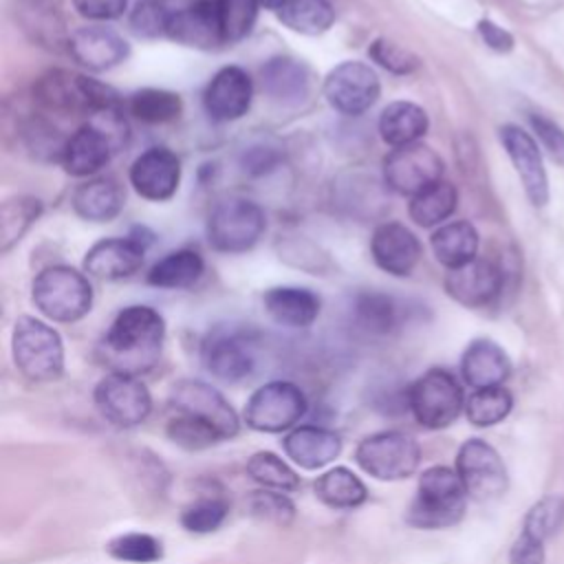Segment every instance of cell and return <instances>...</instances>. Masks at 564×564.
Masks as SVG:
<instances>
[{
	"mask_svg": "<svg viewBox=\"0 0 564 564\" xmlns=\"http://www.w3.org/2000/svg\"><path fill=\"white\" fill-rule=\"evenodd\" d=\"M282 447L302 469H319L339 456L341 438L333 430L319 425H300L284 436Z\"/></svg>",
	"mask_w": 564,
	"mask_h": 564,
	"instance_id": "cell-28",
	"label": "cell"
},
{
	"mask_svg": "<svg viewBox=\"0 0 564 564\" xmlns=\"http://www.w3.org/2000/svg\"><path fill=\"white\" fill-rule=\"evenodd\" d=\"M31 300L44 317L68 324L93 308V286L86 273L68 264H51L35 275Z\"/></svg>",
	"mask_w": 564,
	"mask_h": 564,
	"instance_id": "cell-6",
	"label": "cell"
},
{
	"mask_svg": "<svg viewBox=\"0 0 564 564\" xmlns=\"http://www.w3.org/2000/svg\"><path fill=\"white\" fill-rule=\"evenodd\" d=\"M170 15L172 11H167L159 0H143L130 11L128 24L134 35L152 40V37L165 35Z\"/></svg>",
	"mask_w": 564,
	"mask_h": 564,
	"instance_id": "cell-49",
	"label": "cell"
},
{
	"mask_svg": "<svg viewBox=\"0 0 564 564\" xmlns=\"http://www.w3.org/2000/svg\"><path fill=\"white\" fill-rule=\"evenodd\" d=\"M456 471L467 496L478 502H489L507 491L509 478L500 454L482 438H469L456 454Z\"/></svg>",
	"mask_w": 564,
	"mask_h": 564,
	"instance_id": "cell-15",
	"label": "cell"
},
{
	"mask_svg": "<svg viewBox=\"0 0 564 564\" xmlns=\"http://www.w3.org/2000/svg\"><path fill=\"white\" fill-rule=\"evenodd\" d=\"M200 359L207 372L216 379L238 383L256 368L253 339L247 330L236 326H216L203 339Z\"/></svg>",
	"mask_w": 564,
	"mask_h": 564,
	"instance_id": "cell-12",
	"label": "cell"
},
{
	"mask_svg": "<svg viewBox=\"0 0 564 564\" xmlns=\"http://www.w3.org/2000/svg\"><path fill=\"white\" fill-rule=\"evenodd\" d=\"M544 538L522 529L511 546L509 564H544Z\"/></svg>",
	"mask_w": 564,
	"mask_h": 564,
	"instance_id": "cell-53",
	"label": "cell"
},
{
	"mask_svg": "<svg viewBox=\"0 0 564 564\" xmlns=\"http://www.w3.org/2000/svg\"><path fill=\"white\" fill-rule=\"evenodd\" d=\"M258 0H220V22H223V35L225 44L240 42L247 37L256 24L258 18Z\"/></svg>",
	"mask_w": 564,
	"mask_h": 564,
	"instance_id": "cell-44",
	"label": "cell"
},
{
	"mask_svg": "<svg viewBox=\"0 0 564 564\" xmlns=\"http://www.w3.org/2000/svg\"><path fill=\"white\" fill-rule=\"evenodd\" d=\"M458 192L449 181H438L408 203V216L419 227H441L456 209Z\"/></svg>",
	"mask_w": 564,
	"mask_h": 564,
	"instance_id": "cell-34",
	"label": "cell"
},
{
	"mask_svg": "<svg viewBox=\"0 0 564 564\" xmlns=\"http://www.w3.org/2000/svg\"><path fill=\"white\" fill-rule=\"evenodd\" d=\"M322 95L333 110L357 117L377 104L381 82L370 64L346 59L328 70L322 84Z\"/></svg>",
	"mask_w": 564,
	"mask_h": 564,
	"instance_id": "cell-11",
	"label": "cell"
},
{
	"mask_svg": "<svg viewBox=\"0 0 564 564\" xmlns=\"http://www.w3.org/2000/svg\"><path fill=\"white\" fill-rule=\"evenodd\" d=\"M467 491L456 469L436 465L421 474L416 496L408 509V522L419 529H445L460 522Z\"/></svg>",
	"mask_w": 564,
	"mask_h": 564,
	"instance_id": "cell-4",
	"label": "cell"
},
{
	"mask_svg": "<svg viewBox=\"0 0 564 564\" xmlns=\"http://www.w3.org/2000/svg\"><path fill=\"white\" fill-rule=\"evenodd\" d=\"M128 178L141 198L170 200L181 183V159L165 145H152L132 161Z\"/></svg>",
	"mask_w": 564,
	"mask_h": 564,
	"instance_id": "cell-19",
	"label": "cell"
},
{
	"mask_svg": "<svg viewBox=\"0 0 564 564\" xmlns=\"http://www.w3.org/2000/svg\"><path fill=\"white\" fill-rule=\"evenodd\" d=\"M73 7L86 20L108 22L128 11V0H73Z\"/></svg>",
	"mask_w": 564,
	"mask_h": 564,
	"instance_id": "cell-52",
	"label": "cell"
},
{
	"mask_svg": "<svg viewBox=\"0 0 564 564\" xmlns=\"http://www.w3.org/2000/svg\"><path fill=\"white\" fill-rule=\"evenodd\" d=\"M377 128L383 143H388L390 148H403L410 143H419V139L430 128V117L419 104L397 99L381 110Z\"/></svg>",
	"mask_w": 564,
	"mask_h": 564,
	"instance_id": "cell-31",
	"label": "cell"
},
{
	"mask_svg": "<svg viewBox=\"0 0 564 564\" xmlns=\"http://www.w3.org/2000/svg\"><path fill=\"white\" fill-rule=\"evenodd\" d=\"M445 293L467 306V308H480L491 304L502 289V273L500 269L485 258H474L460 267L447 269L443 278Z\"/></svg>",
	"mask_w": 564,
	"mask_h": 564,
	"instance_id": "cell-20",
	"label": "cell"
},
{
	"mask_svg": "<svg viewBox=\"0 0 564 564\" xmlns=\"http://www.w3.org/2000/svg\"><path fill=\"white\" fill-rule=\"evenodd\" d=\"M498 137L509 161L516 167L527 198L531 200V205L544 207L549 200V176L535 139L531 137V132L516 123H505L498 130Z\"/></svg>",
	"mask_w": 564,
	"mask_h": 564,
	"instance_id": "cell-17",
	"label": "cell"
},
{
	"mask_svg": "<svg viewBox=\"0 0 564 564\" xmlns=\"http://www.w3.org/2000/svg\"><path fill=\"white\" fill-rule=\"evenodd\" d=\"M95 405L115 427H137L152 412V397L139 377L110 372L95 386Z\"/></svg>",
	"mask_w": 564,
	"mask_h": 564,
	"instance_id": "cell-13",
	"label": "cell"
},
{
	"mask_svg": "<svg viewBox=\"0 0 564 564\" xmlns=\"http://www.w3.org/2000/svg\"><path fill=\"white\" fill-rule=\"evenodd\" d=\"M66 53L79 66L99 73L119 66L130 55V46L115 29L104 24H86L70 33Z\"/></svg>",
	"mask_w": 564,
	"mask_h": 564,
	"instance_id": "cell-22",
	"label": "cell"
},
{
	"mask_svg": "<svg viewBox=\"0 0 564 564\" xmlns=\"http://www.w3.org/2000/svg\"><path fill=\"white\" fill-rule=\"evenodd\" d=\"M315 496L330 509H355L366 502L368 489L348 467H333L313 482Z\"/></svg>",
	"mask_w": 564,
	"mask_h": 564,
	"instance_id": "cell-35",
	"label": "cell"
},
{
	"mask_svg": "<svg viewBox=\"0 0 564 564\" xmlns=\"http://www.w3.org/2000/svg\"><path fill=\"white\" fill-rule=\"evenodd\" d=\"M529 123L540 141V145L546 150L549 159L553 163H557L560 167H564V128L557 121H553L551 117L540 115V112H533L529 117Z\"/></svg>",
	"mask_w": 564,
	"mask_h": 564,
	"instance_id": "cell-51",
	"label": "cell"
},
{
	"mask_svg": "<svg viewBox=\"0 0 564 564\" xmlns=\"http://www.w3.org/2000/svg\"><path fill=\"white\" fill-rule=\"evenodd\" d=\"M189 2H209V4H220V0H189Z\"/></svg>",
	"mask_w": 564,
	"mask_h": 564,
	"instance_id": "cell-56",
	"label": "cell"
},
{
	"mask_svg": "<svg viewBox=\"0 0 564 564\" xmlns=\"http://www.w3.org/2000/svg\"><path fill=\"white\" fill-rule=\"evenodd\" d=\"M264 313L280 326L286 328H306L311 326L319 311L322 300L315 291L306 286H271L262 293Z\"/></svg>",
	"mask_w": 564,
	"mask_h": 564,
	"instance_id": "cell-26",
	"label": "cell"
},
{
	"mask_svg": "<svg viewBox=\"0 0 564 564\" xmlns=\"http://www.w3.org/2000/svg\"><path fill=\"white\" fill-rule=\"evenodd\" d=\"M240 167L249 176H262L278 167L282 161V152L271 141H253L240 152Z\"/></svg>",
	"mask_w": 564,
	"mask_h": 564,
	"instance_id": "cell-50",
	"label": "cell"
},
{
	"mask_svg": "<svg viewBox=\"0 0 564 564\" xmlns=\"http://www.w3.org/2000/svg\"><path fill=\"white\" fill-rule=\"evenodd\" d=\"M304 412L306 397L295 383L269 381L249 397L245 405V421L258 432H282L293 427Z\"/></svg>",
	"mask_w": 564,
	"mask_h": 564,
	"instance_id": "cell-14",
	"label": "cell"
},
{
	"mask_svg": "<svg viewBox=\"0 0 564 564\" xmlns=\"http://www.w3.org/2000/svg\"><path fill=\"white\" fill-rule=\"evenodd\" d=\"M267 229L262 207L245 196L216 200L207 214V240L220 253H245L258 245Z\"/></svg>",
	"mask_w": 564,
	"mask_h": 564,
	"instance_id": "cell-7",
	"label": "cell"
},
{
	"mask_svg": "<svg viewBox=\"0 0 564 564\" xmlns=\"http://www.w3.org/2000/svg\"><path fill=\"white\" fill-rule=\"evenodd\" d=\"M291 0H258V4L262 9H269V11H280L284 4H289Z\"/></svg>",
	"mask_w": 564,
	"mask_h": 564,
	"instance_id": "cell-55",
	"label": "cell"
},
{
	"mask_svg": "<svg viewBox=\"0 0 564 564\" xmlns=\"http://www.w3.org/2000/svg\"><path fill=\"white\" fill-rule=\"evenodd\" d=\"M165 432H167L170 441H174L176 445H181L185 449H205V447H212V445L225 441L220 436V432L216 427H212L209 423L187 416V414H178V412H176V416H172L167 421Z\"/></svg>",
	"mask_w": 564,
	"mask_h": 564,
	"instance_id": "cell-43",
	"label": "cell"
},
{
	"mask_svg": "<svg viewBox=\"0 0 564 564\" xmlns=\"http://www.w3.org/2000/svg\"><path fill=\"white\" fill-rule=\"evenodd\" d=\"M13 364L33 383L57 381L64 372V344L59 333L46 322L22 315L11 333Z\"/></svg>",
	"mask_w": 564,
	"mask_h": 564,
	"instance_id": "cell-5",
	"label": "cell"
},
{
	"mask_svg": "<svg viewBox=\"0 0 564 564\" xmlns=\"http://www.w3.org/2000/svg\"><path fill=\"white\" fill-rule=\"evenodd\" d=\"M280 22L300 35H322L335 22V9L328 0H291L278 11Z\"/></svg>",
	"mask_w": 564,
	"mask_h": 564,
	"instance_id": "cell-38",
	"label": "cell"
},
{
	"mask_svg": "<svg viewBox=\"0 0 564 564\" xmlns=\"http://www.w3.org/2000/svg\"><path fill=\"white\" fill-rule=\"evenodd\" d=\"M460 375L467 386L476 390L502 386L511 375V361L496 341L480 337L465 348L460 357Z\"/></svg>",
	"mask_w": 564,
	"mask_h": 564,
	"instance_id": "cell-30",
	"label": "cell"
},
{
	"mask_svg": "<svg viewBox=\"0 0 564 564\" xmlns=\"http://www.w3.org/2000/svg\"><path fill=\"white\" fill-rule=\"evenodd\" d=\"M170 405L178 414H187L200 419L216 427L223 438H231L238 434V414L229 405V401L209 383L198 379H181L172 386Z\"/></svg>",
	"mask_w": 564,
	"mask_h": 564,
	"instance_id": "cell-16",
	"label": "cell"
},
{
	"mask_svg": "<svg viewBox=\"0 0 564 564\" xmlns=\"http://www.w3.org/2000/svg\"><path fill=\"white\" fill-rule=\"evenodd\" d=\"M513 405V397L505 386H494V388H480L474 390V394L465 403V414L469 423L478 427H489L500 423Z\"/></svg>",
	"mask_w": 564,
	"mask_h": 564,
	"instance_id": "cell-40",
	"label": "cell"
},
{
	"mask_svg": "<svg viewBox=\"0 0 564 564\" xmlns=\"http://www.w3.org/2000/svg\"><path fill=\"white\" fill-rule=\"evenodd\" d=\"M253 101V79L240 66L218 68L203 90V108L209 119L229 123L242 119Z\"/></svg>",
	"mask_w": 564,
	"mask_h": 564,
	"instance_id": "cell-18",
	"label": "cell"
},
{
	"mask_svg": "<svg viewBox=\"0 0 564 564\" xmlns=\"http://www.w3.org/2000/svg\"><path fill=\"white\" fill-rule=\"evenodd\" d=\"M205 273V260L196 249L183 247L165 253L145 273V282L156 289H189Z\"/></svg>",
	"mask_w": 564,
	"mask_h": 564,
	"instance_id": "cell-32",
	"label": "cell"
},
{
	"mask_svg": "<svg viewBox=\"0 0 564 564\" xmlns=\"http://www.w3.org/2000/svg\"><path fill=\"white\" fill-rule=\"evenodd\" d=\"M476 31H478L480 40H482L491 51H496V53H509V51H513V46H516L513 35H511L505 26L496 24V22L489 20V18L478 20Z\"/></svg>",
	"mask_w": 564,
	"mask_h": 564,
	"instance_id": "cell-54",
	"label": "cell"
},
{
	"mask_svg": "<svg viewBox=\"0 0 564 564\" xmlns=\"http://www.w3.org/2000/svg\"><path fill=\"white\" fill-rule=\"evenodd\" d=\"M145 247L132 236L101 238L84 256V273L97 280H123L141 271Z\"/></svg>",
	"mask_w": 564,
	"mask_h": 564,
	"instance_id": "cell-24",
	"label": "cell"
},
{
	"mask_svg": "<svg viewBox=\"0 0 564 564\" xmlns=\"http://www.w3.org/2000/svg\"><path fill=\"white\" fill-rule=\"evenodd\" d=\"M249 509H251V516H256L258 520H264L278 527H286L295 518V505L282 491H273V489L256 491L249 500Z\"/></svg>",
	"mask_w": 564,
	"mask_h": 564,
	"instance_id": "cell-48",
	"label": "cell"
},
{
	"mask_svg": "<svg viewBox=\"0 0 564 564\" xmlns=\"http://www.w3.org/2000/svg\"><path fill=\"white\" fill-rule=\"evenodd\" d=\"M352 319L368 335H388L399 324V304L381 291H359L352 297Z\"/></svg>",
	"mask_w": 564,
	"mask_h": 564,
	"instance_id": "cell-36",
	"label": "cell"
},
{
	"mask_svg": "<svg viewBox=\"0 0 564 564\" xmlns=\"http://www.w3.org/2000/svg\"><path fill=\"white\" fill-rule=\"evenodd\" d=\"M247 474L262 487L273 491H295L300 487V476L273 452H256L247 460Z\"/></svg>",
	"mask_w": 564,
	"mask_h": 564,
	"instance_id": "cell-41",
	"label": "cell"
},
{
	"mask_svg": "<svg viewBox=\"0 0 564 564\" xmlns=\"http://www.w3.org/2000/svg\"><path fill=\"white\" fill-rule=\"evenodd\" d=\"M229 513V505L218 498V496H212V498H198L196 502L187 505L181 513V524L183 529L192 531V533H209V531H216L225 518Z\"/></svg>",
	"mask_w": 564,
	"mask_h": 564,
	"instance_id": "cell-45",
	"label": "cell"
},
{
	"mask_svg": "<svg viewBox=\"0 0 564 564\" xmlns=\"http://www.w3.org/2000/svg\"><path fill=\"white\" fill-rule=\"evenodd\" d=\"M165 37L181 46L212 51L225 44L218 4L187 2V7L172 11Z\"/></svg>",
	"mask_w": 564,
	"mask_h": 564,
	"instance_id": "cell-23",
	"label": "cell"
},
{
	"mask_svg": "<svg viewBox=\"0 0 564 564\" xmlns=\"http://www.w3.org/2000/svg\"><path fill=\"white\" fill-rule=\"evenodd\" d=\"M108 553L115 560L130 564H152L163 557V544L150 533H123L108 542Z\"/></svg>",
	"mask_w": 564,
	"mask_h": 564,
	"instance_id": "cell-42",
	"label": "cell"
},
{
	"mask_svg": "<svg viewBox=\"0 0 564 564\" xmlns=\"http://www.w3.org/2000/svg\"><path fill=\"white\" fill-rule=\"evenodd\" d=\"M368 57L394 75H410L421 64L419 57L410 48H405L399 42L388 40V37L372 40V44L368 46Z\"/></svg>",
	"mask_w": 564,
	"mask_h": 564,
	"instance_id": "cell-46",
	"label": "cell"
},
{
	"mask_svg": "<svg viewBox=\"0 0 564 564\" xmlns=\"http://www.w3.org/2000/svg\"><path fill=\"white\" fill-rule=\"evenodd\" d=\"M260 86L264 95L278 104H300L311 90V70L304 62L275 55L260 68Z\"/></svg>",
	"mask_w": 564,
	"mask_h": 564,
	"instance_id": "cell-27",
	"label": "cell"
},
{
	"mask_svg": "<svg viewBox=\"0 0 564 564\" xmlns=\"http://www.w3.org/2000/svg\"><path fill=\"white\" fill-rule=\"evenodd\" d=\"M42 200L31 194H15L0 205V251H9L24 231L42 216Z\"/></svg>",
	"mask_w": 564,
	"mask_h": 564,
	"instance_id": "cell-39",
	"label": "cell"
},
{
	"mask_svg": "<svg viewBox=\"0 0 564 564\" xmlns=\"http://www.w3.org/2000/svg\"><path fill=\"white\" fill-rule=\"evenodd\" d=\"M370 256L388 275L408 278L421 260V242L405 225L386 220L372 229Z\"/></svg>",
	"mask_w": 564,
	"mask_h": 564,
	"instance_id": "cell-21",
	"label": "cell"
},
{
	"mask_svg": "<svg viewBox=\"0 0 564 564\" xmlns=\"http://www.w3.org/2000/svg\"><path fill=\"white\" fill-rule=\"evenodd\" d=\"M126 108L137 121L159 126L181 117L183 99L178 93L165 88H141L128 97Z\"/></svg>",
	"mask_w": 564,
	"mask_h": 564,
	"instance_id": "cell-37",
	"label": "cell"
},
{
	"mask_svg": "<svg viewBox=\"0 0 564 564\" xmlns=\"http://www.w3.org/2000/svg\"><path fill=\"white\" fill-rule=\"evenodd\" d=\"M408 408L423 427H447L465 408L463 388L449 370L430 368L410 386Z\"/></svg>",
	"mask_w": 564,
	"mask_h": 564,
	"instance_id": "cell-8",
	"label": "cell"
},
{
	"mask_svg": "<svg viewBox=\"0 0 564 564\" xmlns=\"http://www.w3.org/2000/svg\"><path fill=\"white\" fill-rule=\"evenodd\" d=\"M381 172L388 189L412 198L430 185L443 181L445 163L434 148L419 141L403 148H392L383 156Z\"/></svg>",
	"mask_w": 564,
	"mask_h": 564,
	"instance_id": "cell-10",
	"label": "cell"
},
{
	"mask_svg": "<svg viewBox=\"0 0 564 564\" xmlns=\"http://www.w3.org/2000/svg\"><path fill=\"white\" fill-rule=\"evenodd\" d=\"M430 247L443 267L454 269L476 258L478 231L469 220H449L434 229L430 236Z\"/></svg>",
	"mask_w": 564,
	"mask_h": 564,
	"instance_id": "cell-33",
	"label": "cell"
},
{
	"mask_svg": "<svg viewBox=\"0 0 564 564\" xmlns=\"http://www.w3.org/2000/svg\"><path fill=\"white\" fill-rule=\"evenodd\" d=\"M130 126L123 106L101 108L66 139L59 163L70 176H93L128 145Z\"/></svg>",
	"mask_w": 564,
	"mask_h": 564,
	"instance_id": "cell-2",
	"label": "cell"
},
{
	"mask_svg": "<svg viewBox=\"0 0 564 564\" xmlns=\"http://www.w3.org/2000/svg\"><path fill=\"white\" fill-rule=\"evenodd\" d=\"M70 205L75 214L88 223H110L126 205V192L112 176H95L77 185Z\"/></svg>",
	"mask_w": 564,
	"mask_h": 564,
	"instance_id": "cell-29",
	"label": "cell"
},
{
	"mask_svg": "<svg viewBox=\"0 0 564 564\" xmlns=\"http://www.w3.org/2000/svg\"><path fill=\"white\" fill-rule=\"evenodd\" d=\"M564 524V498L562 496H546L540 502H535L524 522L522 529L549 540L551 535H555Z\"/></svg>",
	"mask_w": 564,
	"mask_h": 564,
	"instance_id": "cell-47",
	"label": "cell"
},
{
	"mask_svg": "<svg viewBox=\"0 0 564 564\" xmlns=\"http://www.w3.org/2000/svg\"><path fill=\"white\" fill-rule=\"evenodd\" d=\"M355 460L377 480H401L416 471L421 447L412 436L386 430L366 436L355 449Z\"/></svg>",
	"mask_w": 564,
	"mask_h": 564,
	"instance_id": "cell-9",
	"label": "cell"
},
{
	"mask_svg": "<svg viewBox=\"0 0 564 564\" xmlns=\"http://www.w3.org/2000/svg\"><path fill=\"white\" fill-rule=\"evenodd\" d=\"M11 15L33 44L46 51L68 48L70 33H66V22L51 0H13Z\"/></svg>",
	"mask_w": 564,
	"mask_h": 564,
	"instance_id": "cell-25",
	"label": "cell"
},
{
	"mask_svg": "<svg viewBox=\"0 0 564 564\" xmlns=\"http://www.w3.org/2000/svg\"><path fill=\"white\" fill-rule=\"evenodd\" d=\"M35 101L57 115H93L101 108L121 106V99L115 88L101 84L88 75L53 68L46 70L33 86Z\"/></svg>",
	"mask_w": 564,
	"mask_h": 564,
	"instance_id": "cell-3",
	"label": "cell"
},
{
	"mask_svg": "<svg viewBox=\"0 0 564 564\" xmlns=\"http://www.w3.org/2000/svg\"><path fill=\"white\" fill-rule=\"evenodd\" d=\"M163 341V315L148 304H132L117 313L97 346V357L110 372L139 377L159 364Z\"/></svg>",
	"mask_w": 564,
	"mask_h": 564,
	"instance_id": "cell-1",
	"label": "cell"
}]
</instances>
